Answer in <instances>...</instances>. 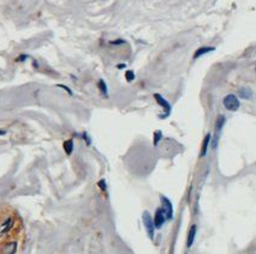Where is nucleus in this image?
Returning a JSON list of instances; mask_svg holds the SVG:
<instances>
[{
    "label": "nucleus",
    "instance_id": "1",
    "mask_svg": "<svg viewBox=\"0 0 256 254\" xmlns=\"http://www.w3.org/2000/svg\"><path fill=\"white\" fill-rule=\"evenodd\" d=\"M223 104L228 112H237L241 107V101L238 100V97L234 93H228L224 97Z\"/></svg>",
    "mask_w": 256,
    "mask_h": 254
},
{
    "label": "nucleus",
    "instance_id": "2",
    "mask_svg": "<svg viewBox=\"0 0 256 254\" xmlns=\"http://www.w3.org/2000/svg\"><path fill=\"white\" fill-rule=\"evenodd\" d=\"M142 221H143V225L147 230V234L149 236V239H154V230H155V225H154V219L152 218L150 213L148 211H144L142 215Z\"/></svg>",
    "mask_w": 256,
    "mask_h": 254
},
{
    "label": "nucleus",
    "instance_id": "3",
    "mask_svg": "<svg viewBox=\"0 0 256 254\" xmlns=\"http://www.w3.org/2000/svg\"><path fill=\"white\" fill-rule=\"evenodd\" d=\"M154 98H155L156 103L163 109V115L161 116V119L167 117V116L171 114V110H172V107H171L170 102L166 100L165 97H163L160 93H154Z\"/></svg>",
    "mask_w": 256,
    "mask_h": 254
},
{
    "label": "nucleus",
    "instance_id": "4",
    "mask_svg": "<svg viewBox=\"0 0 256 254\" xmlns=\"http://www.w3.org/2000/svg\"><path fill=\"white\" fill-rule=\"evenodd\" d=\"M161 199V203H163V210L165 212V216H166V219H172L173 218V206H172V203L168 198H166L165 195H161L160 197Z\"/></svg>",
    "mask_w": 256,
    "mask_h": 254
},
{
    "label": "nucleus",
    "instance_id": "5",
    "mask_svg": "<svg viewBox=\"0 0 256 254\" xmlns=\"http://www.w3.org/2000/svg\"><path fill=\"white\" fill-rule=\"evenodd\" d=\"M166 221V216H165V212L161 208H156L155 215H154V225H155V229H160L161 227L163 225Z\"/></svg>",
    "mask_w": 256,
    "mask_h": 254
},
{
    "label": "nucleus",
    "instance_id": "6",
    "mask_svg": "<svg viewBox=\"0 0 256 254\" xmlns=\"http://www.w3.org/2000/svg\"><path fill=\"white\" fill-rule=\"evenodd\" d=\"M215 49H217V48H215L214 46H202V47H198V48H197V49L195 50L194 55H193V59H194V60H196V59L201 58V56L206 55V54L214 52Z\"/></svg>",
    "mask_w": 256,
    "mask_h": 254
},
{
    "label": "nucleus",
    "instance_id": "7",
    "mask_svg": "<svg viewBox=\"0 0 256 254\" xmlns=\"http://www.w3.org/2000/svg\"><path fill=\"white\" fill-rule=\"evenodd\" d=\"M210 141H212V134H210V133H207V134L204 136V138H203V141H202L201 154H200V156H201V157H204V156L207 155Z\"/></svg>",
    "mask_w": 256,
    "mask_h": 254
},
{
    "label": "nucleus",
    "instance_id": "8",
    "mask_svg": "<svg viewBox=\"0 0 256 254\" xmlns=\"http://www.w3.org/2000/svg\"><path fill=\"white\" fill-rule=\"evenodd\" d=\"M196 230H197V227H196L195 224H193L191 228H190V230H189V232H188V240H186V246L189 247V248L194 245L195 236H196Z\"/></svg>",
    "mask_w": 256,
    "mask_h": 254
},
{
    "label": "nucleus",
    "instance_id": "9",
    "mask_svg": "<svg viewBox=\"0 0 256 254\" xmlns=\"http://www.w3.org/2000/svg\"><path fill=\"white\" fill-rule=\"evenodd\" d=\"M226 122V117L225 115H219L217 117V121H215V133H217V136L221 132V130H223V127H224V125H225Z\"/></svg>",
    "mask_w": 256,
    "mask_h": 254
},
{
    "label": "nucleus",
    "instance_id": "10",
    "mask_svg": "<svg viewBox=\"0 0 256 254\" xmlns=\"http://www.w3.org/2000/svg\"><path fill=\"white\" fill-rule=\"evenodd\" d=\"M239 96L243 100H250L253 97V91L249 88H241L239 89Z\"/></svg>",
    "mask_w": 256,
    "mask_h": 254
},
{
    "label": "nucleus",
    "instance_id": "11",
    "mask_svg": "<svg viewBox=\"0 0 256 254\" xmlns=\"http://www.w3.org/2000/svg\"><path fill=\"white\" fill-rule=\"evenodd\" d=\"M63 146H64V150H65L66 155L70 156V155L72 154V151H73V140H72V139L65 140L64 144H63Z\"/></svg>",
    "mask_w": 256,
    "mask_h": 254
},
{
    "label": "nucleus",
    "instance_id": "12",
    "mask_svg": "<svg viewBox=\"0 0 256 254\" xmlns=\"http://www.w3.org/2000/svg\"><path fill=\"white\" fill-rule=\"evenodd\" d=\"M98 88L100 89L101 93H102L103 96H107V95H108V89H107V84H106V82H105L103 79H100V80L98 82Z\"/></svg>",
    "mask_w": 256,
    "mask_h": 254
},
{
    "label": "nucleus",
    "instance_id": "13",
    "mask_svg": "<svg viewBox=\"0 0 256 254\" xmlns=\"http://www.w3.org/2000/svg\"><path fill=\"white\" fill-rule=\"evenodd\" d=\"M161 139H163V132L161 131L154 132V137H153V144H154V146H156V145L160 143Z\"/></svg>",
    "mask_w": 256,
    "mask_h": 254
},
{
    "label": "nucleus",
    "instance_id": "14",
    "mask_svg": "<svg viewBox=\"0 0 256 254\" xmlns=\"http://www.w3.org/2000/svg\"><path fill=\"white\" fill-rule=\"evenodd\" d=\"M135 78H136V76H135V72H133L132 69H128V71L125 72V79H126V82L131 83V82L135 80Z\"/></svg>",
    "mask_w": 256,
    "mask_h": 254
},
{
    "label": "nucleus",
    "instance_id": "15",
    "mask_svg": "<svg viewBox=\"0 0 256 254\" xmlns=\"http://www.w3.org/2000/svg\"><path fill=\"white\" fill-rule=\"evenodd\" d=\"M112 46H120V45H125L126 41L125 40H114V41H111L109 42Z\"/></svg>",
    "mask_w": 256,
    "mask_h": 254
},
{
    "label": "nucleus",
    "instance_id": "16",
    "mask_svg": "<svg viewBox=\"0 0 256 254\" xmlns=\"http://www.w3.org/2000/svg\"><path fill=\"white\" fill-rule=\"evenodd\" d=\"M57 86H58V88H62V89H64V90H66V91H68V93H70V95H72V91H71V89H70V88H68L66 85L58 84V85H57Z\"/></svg>",
    "mask_w": 256,
    "mask_h": 254
},
{
    "label": "nucleus",
    "instance_id": "17",
    "mask_svg": "<svg viewBox=\"0 0 256 254\" xmlns=\"http://www.w3.org/2000/svg\"><path fill=\"white\" fill-rule=\"evenodd\" d=\"M27 59H28V55H27V54H21L19 58L17 59V61H24V60H27Z\"/></svg>",
    "mask_w": 256,
    "mask_h": 254
},
{
    "label": "nucleus",
    "instance_id": "18",
    "mask_svg": "<svg viewBox=\"0 0 256 254\" xmlns=\"http://www.w3.org/2000/svg\"><path fill=\"white\" fill-rule=\"evenodd\" d=\"M83 138H84V140L85 141H87V144H88V145H90V139H89V137H87V133H83Z\"/></svg>",
    "mask_w": 256,
    "mask_h": 254
},
{
    "label": "nucleus",
    "instance_id": "19",
    "mask_svg": "<svg viewBox=\"0 0 256 254\" xmlns=\"http://www.w3.org/2000/svg\"><path fill=\"white\" fill-rule=\"evenodd\" d=\"M117 67H118L119 69H125V67H126V65H125V64H118V65H117Z\"/></svg>",
    "mask_w": 256,
    "mask_h": 254
},
{
    "label": "nucleus",
    "instance_id": "20",
    "mask_svg": "<svg viewBox=\"0 0 256 254\" xmlns=\"http://www.w3.org/2000/svg\"><path fill=\"white\" fill-rule=\"evenodd\" d=\"M5 134H6V131H1L0 130V136H5Z\"/></svg>",
    "mask_w": 256,
    "mask_h": 254
}]
</instances>
